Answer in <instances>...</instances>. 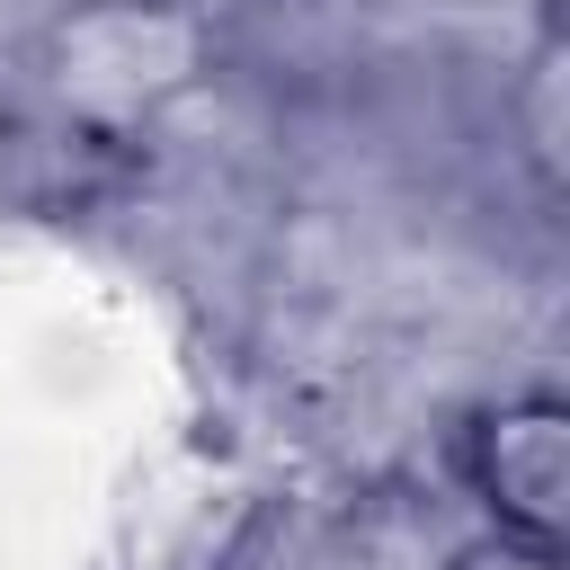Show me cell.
<instances>
[{"instance_id": "6da1fadb", "label": "cell", "mask_w": 570, "mask_h": 570, "mask_svg": "<svg viewBox=\"0 0 570 570\" xmlns=\"http://www.w3.org/2000/svg\"><path fill=\"white\" fill-rule=\"evenodd\" d=\"M463 490L481 499L490 534L561 552L570 517V419L552 392H517L463 428Z\"/></svg>"}, {"instance_id": "7a4b0ae2", "label": "cell", "mask_w": 570, "mask_h": 570, "mask_svg": "<svg viewBox=\"0 0 570 570\" xmlns=\"http://www.w3.org/2000/svg\"><path fill=\"white\" fill-rule=\"evenodd\" d=\"M454 570H561V552H543V543H508V534H490V543H472Z\"/></svg>"}]
</instances>
